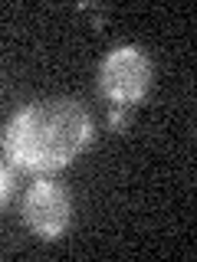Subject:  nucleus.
I'll list each match as a JSON object with an SVG mask.
<instances>
[{
    "label": "nucleus",
    "instance_id": "f257e3e1",
    "mask_svg": "<svg viewBox=\"0 0 197 262\" xmlns=\"http://www.w3.org/2000/svg\"><path fill=\"white\" fill-rule=\"evenodd\" d=\"M95 121L72 98L20 105L4 128V158L23 174H56L92 144Z\"/></svg>",
    "mask_w": 197,
    "mask_h": 262
},
{
    "label": "nucleus",
    "instance_id": "f03ea898",
    "mask_svg": "<svg viewBox=\"0 0 197 262\" xmlns=\"http://www.w3.org/2000/svg\"><path fill=\"white\" fill-rule=\"evenodd\" d=\"M151 79H154L151 56H148L142 46L125 43V46H115L112 53H105V59L98 62L95 89L109 105L135 108V105L148 95Z\"/></svg>",
    "mask_w": 197,
    "mask_h": 262
},
{
    "label": "nucleus",
    "instance_id": "7ed1b4c3",
    "mask_svg": "<svg viewBox=\"0 0 197 262\" xmlns=\"http://www.w3.org/2000/svg\"><path fill=\"white\" fill-rule=\"evenodd\" d=\"M20 216L36 239L56 243L72 223V196L56 177H36L23 193Z\"/></svg>",
    "mask_w": 197,
    "mask_h": 262
},
{
    "label": "nucleus",
    "instance_id": "20e7f679",
    "mask_svg": "<svg viewBox=\"0 0 197 262\" xmlns=\"http://www.w3.org/2000/svg\"><path fill=\"white\" fill-rule=\"evenodd\" d=\"M13 187H16L13 167H10V164H0V213H4V207H7V203H10V196H13Z\"/></svg>",
    "mask_w": 197,
    "mask_h": 262
},
{
    "label": "nucleus",
    "instance_id": "39448f33",
    "mask_svg": "<svg viewBox=\"0 0 197 262\" xmlns=\"http://www.w3.org/2000/svg\"><path fill=\"white\" fill-rule=\"evenodd\" d=\"M135 118V108H122V105H112L109 108V128L112 131H125Z\"/></svg>",
    "mask_w": 197,
    "mask_h": 262
}]
</instances>
